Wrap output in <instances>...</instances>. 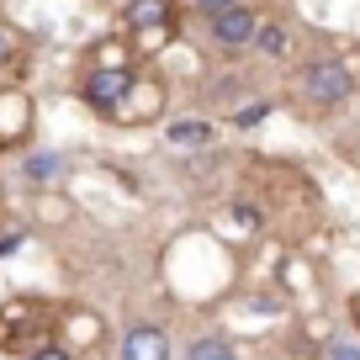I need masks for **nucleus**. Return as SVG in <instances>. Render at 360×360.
<instances>
[{"instance_id":"ddd939ff","label":"nucleus","mask_w":360,"mask_h":360,"mask_svg":"<svg viewBox=\"0 0 360 360\" xmlns=\"http://www.w3.org/2000/svg\"><path fill=\"white\" fill-rule=\"evenodd\" d=\"M270 112H276V106H270V101H249L244 112H238V127H255V122H265Z\"/></svg>"},{"instance_id":"423d86ee","label":"nucleus","mask_w":360,"mask_h":360,"mask_svg":"<svg viewBox=\"0 0 360 360\" xmlns=\"http://www.w3.org/2000/svg\"><path fill=\"white\" fill-rule=\"evenodd\" d=\"M127 27H133V32H159V27H169V0H133V6H127Z\"/></svg>"},{"instance_id":"2eb2a0df","label":"nucleus","mask_w":360,"mask_h":360,"mask_svg":"<svg viewBox=\"0 0 360 360\" xmlns=\"http://www.w3.org/2000/svg\"><path fill=\"white\" fill-rule=\"evenodd\" d=\"M27 360H75V355H69L64 345H37V349H32Z\"/></svg>"},{"instance_id":"4468645a","label":"nucleus","mask_w":360,"mask_h":360,"mask_svg":"<svg viewBox=\"0 0 360 360\" xmlns=\"http://www.w3.org/2000/svg\"><path fill=\"white\" fill-rule=\"evenodd\" d=\"M22 244H27V228H11V233H0V259H6V255H16Z\"/></svg>"},{"instance_id":"20e7f679","label":"nucleus","mask_w":360,"mask_h":360,"mask_svg":"<svg viewBox=\"0 0 360 360\" xmlns=\"http://www.w3.org/2000/svg\"><path fill=\"white\" fill-rule=\"evenodd\" d=\"M32 133V101H27L22 90H0V143L11 148Z\"/></svg>"},{"instance_id":"f257e3e1","label":"nucleus","mask_w":360,"mask_h":360,"mask_svg":"<svg viewBox=\"0 0 360 360\" xmlns=\"http://www.w3.org/2000/svg\"><path fill=\"white\" fill-rule=\"evenodd\" d=\"M355 85H360V75L349 58H313L302 69V96L313 106H345L355 96Z\"/></svg>"},{"instance_id":"f8f14e48","label":"nucleus","mask_w":360,"mask_h":360,"mask_svg":"<svg viewBox=\"0 0 360 360\" xmlns=\"http://www.w3.org/2000/svg\"><path fill=\"white\" fill-rule=\"evenodd\" d=\"M16 53H22V32H16V27L0 16V64H11Z\"/></svg>"},{"instance_id":"39448f33","label":"nucleus","mask_w":360,"mask_h":360,"mask_svg":"<svg viewBox=\"0 0 360 360\" xmlns=\"http://www.w3.org/2000/svg\"><path fill=\"white\" fill-rule=\"evenodd\" d=\"M122 360H169V339L154 323H133L122 339Z\"/></svg>"},{"instance_id":"9d476101","label":"nucleus","mask_w":360,"mask_h":360,"mask_svg":"<svg viewBox=\"0 0 360 360\" xmlns=\"http://www.w3.org/2000/svg\"><path fill=\"white\" fill-rule=\"evenodd\" d=\"M255 48H259V53H270V58H281V53H286V27H281V22H259Z\"/></svg>"},{"instance_id":"dca6fc26","label":"nucleus","mask_w":360,"mask_h":360,"mask_svg":"<svg viewBox=\"0 0 360 360\" xmlns=\"http://www.w3.org/2000/svg\"><path fill=\"white\" fill-rule=\"evenodd\" d=\"M191 6H196V11H202V16H217V11H228L233 0H191Z\"/></svg>"},{"instance_id":"1a4fd4ad","label":"nucleus","mask_w":360,"mask_h":360,"mask_svg":"<svg viewBox=\"0 0 360 360\" xmlns=\"http://www.w3.org/2000/svg\"><path fill=\"white\" fill-rule=\"evenodd\" d=\"M186 360H238V349L233 345H228V339H196V345L191 349H186Z\"/></svg>"},{"instance_id":"f03ea898","label":"nucleus","mask_w":360,"mask_h":360,"mask_svg":"<svg viewBox=\"0 0 360 360\" xmlns=\"http://www.w3.org/2000/svg\"><path fill=\"white\" fill-rule=\"evenodd\" d=\"M133 85H138V75L127 64H101V69H90L85 75V106L90 112H101V117H117L122 112V101L133 96Z\"/></svg>"},{"instance_id":"0eeeda50","label":"nucleus","mask_w":360,"mask_h":360,"mask_svg":"<svg viewBox=\"0 0 360 360\" xmlns=\"http://www.w3.org/2000/svg\"><path fill=\"white\" fill-rule=\"evenodd\" d=\"M165 138L175 148H202V143H212V127H207V122H169Z\"/></svg>"},{"instance_id":"7ed1b4c3","label":"nucleus","mask_w":360,"mask_h":360,"mask_svg":"<svg viewBox=\"0 0 360 360\" xmlns=\"http://www.w3.org/2000/svg\"><path fill=\"white\" fill-rule=\"evenodd\" d=\"M207 32H212L217 48H249V43H255V32H259V16L249 11L244 0H233L228 11L207 16Z\"/></svg>"},{"instance_id":"9b49d317","label":"nucleus","mask_w":360,"mask_h":360,"mask_svg":"<svg viewBox=\"0 0 360 360\" xmlns=\"http://www.w3.org/2000/svg\"><path fill=\"white\" fill-rule=\"evenodd\" d=\"M323 360H360V339H349V334H334L323 345Z\"/></svg>"},{"instance_id":"6e6552de","label":"nucleus","mask_w":360,"mask_h":360,"mask_svg":"<svg viewBox=\"0 0 360 360\" xmlns=\"http://www.w3.org/2000/svg\"><path fill=\"white\" fill-rule=\"evenodd\" d=\"M27 180H37V186H48V180H58V175H64V159H58V154H27Z\"/></svg>"},{"instance_id":"f3484780","label":"nucleus","mask_w":360,"mask_h":360,"mask_svg":"<svg viewBox=\"0 0 360 360\" xmlns=\"http://www.w3.org/2000/svg\"><path fill=\"white\" fill-rule=\"evenodd\" d=\"M355 323H360V302H355Z\"/></svg>"}]
</instances>
